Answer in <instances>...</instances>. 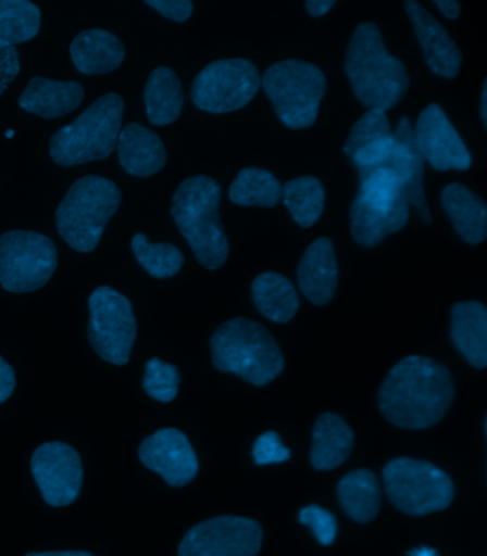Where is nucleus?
Instances as JSON below:
<instances>
[{
  "instance_id": "f257e3e1",
  "label": "nucleus",
  "mask_w": 487,
  "mask_h": 556,
  "mask_svg": "<svg viewBox=\"0 0 487 556\" xmlns=\"http://www.w3.org/2000/svg\"><path fill=\"white\" fill-rule=\"evenodd\" d=\"M452 374L435 359L403 358L391 368L379 391L382 414L396 427L423 430L438 424L453 403Z\"/></svg>"
},
{
  "instance_id": "f03ea898",
  "label": "nucleus",
  "mask_w": 487,
  "mask_h": 556,
  "mask_svg": "<svg viewBox=\"0 0 487 556\" xmlns=\"http://www.w3.org/2000/svg\"><path fill=\"white\" fill-rule=\"evenodd\" d=\"M345 67L359 102L369 109L389 111L408 92V72L388 52L375 24H362L354 30Z\"/></svg>"
},
{
  "instance_id": "7ed1b4c3",
  "label": "nucleus",
  "mask_w": 487,
  "mask_h": 556,
  "mask_svg": "<svg viewBox=\"0 0 487 556\" xmlns=\"http://www.w3.org/2000/svg\"><path fill=\"white\" fill-rule=\"evenodd\" d=\"M222 189L216 180L193 176L182 181L172 199V216L196 258L209 270L226 263L229 243L220 217Z\"/></svg>"
},
{
  "instance_id": "20e7f679",
  "label": "nucleus",
  "mask_w": 487,
  "mask_h": 556,
  "mask_svg": "<svg viewBox=\"0 0 487 556\" xmlns=\"http://www.w3.org/2000/svg\"><path fill=\"white\" fill-rule=\"evenodd\" d=\"M211 349L216 370L235 374L257 387L269 384L284 371V355L271 332L248 318H234L217 327Z\"/></svg>"
},
{
  "instance_id": "39448f33",
  "label": "nucleus",
  "mask_w": 487,
  "mask_h": 556,
  "mask_svg": "<svg viewBox=\"0 0 487 556\" xmlns=\"http://www.w3.org/2000/svg\"><path fill=\"white\" fill-rule=\"evenodd\" d=\"M123 109L125 103L120 94L99 98L74 123L52 136V161L62 167H74L111 156L120 139Z\"/></svg>"
},
{
  "instance_id": "423d86ee",
  "label": "nucleus",
  "mask_w": 487,
  "mask_h": 556,
  "mask_svg": "<svg viewBox=\"0 0 487 556\" xmlns=\"http://www.w3.org/2000/svg\"><path fill=\"white\" fill-rule=\"evenodd\" d=\"M121 202L120 187L113 181L100 176L82 177L57 210L59 235L76 252H93Z\"/></svg>"
},
{
  "instance_id": "0eeeda50",
  "label": "nucleus",
  "mask_w": 487,
  "mask_h": 556,
  "mask_svg": "<svg viewBox=\"0 0 487 556\" xmlns=\"http://www.w3.org/2000/svg\"><path fill=\"white\" fill-rule=\"evenodd\" d=\"M409 203L402 184L388 167L361 176L350 208V230L358 244L375 248L409 222Z\"/></svg>"
},
{
  "instance_id": "6e6552de",
  "label": "nucleus",
  "mask_w": 487,
  "mask_h": 556,
  "mask_svg": "<svg viewBox=\"0 0 487 556\" xmlns=\"http://www.w3.org/2000/svg\"><path fill=\"white\" fill-rule=\"evenodd\" d=\"M277 117L290 129L316 122L326 92V77L317 66L302 61L277 62L261 77Z\"/></svg>"
},
{
  "instance_id": "1a4fd4ad",
  "label": "nucleus",
  "mask_w": 487,
  "mask_h": 556,
  "mask_svg": "<svg viewBox=\"0 0 487 556\" xmlns=\"http://www.w3.org/2000/svg\"><path fill=\"white\" fill-rule=\"evenodd\" d=\"M386 494L409 515H427L452 504L454 485L436 465L412 458L391 459L384 469Z\"/></svg>"
},
{
  "instance_id": "9d476101",
  "label": "nucleus",
  "mask_w": 487,
  "mask_h": 556,
  "mask_svg": "<svg viewBox=\"0 0 487 556\" xmlns=\"http://www.w3.org/2000/svg\"><path fill=\"white\" fill-rule=\"evenodd\" d=\"M57 266V248L49 237L22 230L0 236V285L9 293L42 289Z\"/></svg>"
},
{
  "instance_id": "9b49d317",
  "label": "nucleus",
  "mask_w": 487,
  "mask_h": 556,
  "mask_svg": "<svg viewBox=\"0 0 487 556\" xmlns=\"http://www.w3.org/2000/svg\"><path fill=\"white\" fill-rule=\"evenodd\" d=\"M89 343L104 362L125 366L136 339L134 308L125 295L99 287L89 299Z\"/></svg>"
},
{
  "instance_id": "f8f14e48",
  "label": "nucleus",
  "mask_w": 487,
  "mask_h": 556,
  "mask_svg": "<svg viewBox=\"0 0 487 556\" xmlns=\"http://www.w3.org/2000/svg\"><path fill=\"white\" fill-rule=\"evenodd\" d=\"M261 86L258 67L246 59H225L204 67L192 86L196 108L209 113H230L248 106Z\"/></svg>"
},
{
  "instance_id": "ddd939ff",
  "label": "nucleus",
  "mask_w": 487,
  "mask_h": 556,
  "mask_svg": "<svg viewBox=\"0 0 487 556\" xmlns=\"http://www.w3.org/2000/svg\"><path fill=\"white\" fill-rule=\"evenodd\" d=\"M262 540V527L253 519L216 517L186 533L179 556H257Z\"/></svg>"
},
{
  "instance_id": "4468645a",
  "label": "nucleus",
  "mask_w": 487,
  "mask_h": 556,
  "mask_svg": "<svg viewBox=\"0 0 487 556\" xmlns=\"http://www.w3.org/2000/svg\"><path fill=\"white\" fill-rule=\"evenodd\" d=\"M32 473L45 503L50 507H67L79 496L84 468L79 454L65 442H48L32 455Z\"/></svg>"
},
{
  "instance_id": "2eb2a0df",
  "label": "nucleus",
  "mask_w": 487,
  "mask_h": 556,
  "mask_svg": "<svg viewBox=\"0 0 487 556\" xmlns=\"http://www.w3.org/2000/svg\"><path fill=\"white\" fill-rule=\"evenodd\" d=\"M413 134L419 152L436 170L464 172L472 166L471 153L439 104H429L419 115Z\"/></svg>"
},
{
  "instance_id": "dca6fc26",
  "label": "nucleus",
  "mask_w": 487,
  "mask_h": 556,
  "mask_svg": "<svg viewBox=\"0 0 487 556\" xmlns=\"http://www.w3.org/2000/svg\"><path fill=\"white\" fill-rule=\"evenodd\" d=\"M139 458L171 486L188 485L199 469L188 437L176 428H163L145 439L139 446Z\"/></svg>"
},
{
  "instance_id": "f3484780",
  "label": "nucleus",
  "mask_w": 487,
  "mask_h": 556,
  "mask_svg": "<svg viewBox=\"0 0 487 556\" xmlns=\"http://www.w3.org/2000/svg\"><path fill=\"white\" fill-rule=\"evenodd\" d=\"M394 149L385 167L390 168L403 186L409 206L417 210L422 220L430 225L432 216L425 199V159L414 141L413 127L408 116L399 121L394 131Z\"/></svg>"
},
{
  "instance_id": "a211bd4d",
  "label": "nucleus",
  "mask_w": 487,
  "mask_h": 556,
  "mask_svg": "<svg viewBox=\"0 0 487 556\" xmlns=\"http://www.w3.org/2000/svg\"><path fill=\"white\" fill-rule=\"evenodd\" d=\"M394 141L386 113L371 109L354 123L344 150L362 176L386 166Z\"/></svg>"
},
{
  "instance_id": "6ab92c4d",
  "label": "nucleus",
  "mask_w": 487,
  "mask_h": 556,
  "mask_svg": "<svg viewBox=\"0 0 487 556\" xmlns=\"http://www.w3.org/2000/svg\"><path fill=\"white\" fill-rule=\"evenodd\" d=\"M404 8L411 17L414 34L422 45L427 66L438 76L454 79L462 65V53L457 43L421 3L408 0Z\"/></svg>"
},
{
  "instance_id": "aec40b11",
  "label": "nucleus",
  "mask_w": 487,
  "mask_h": 556,
  "mask_svg": "<svg viewBox=\"0 0 487 556\" xmlns=\"http://www.w3.org/2000/svg\"><path fill=\"white\" fill-rule=\"evenodd\" d=\"M298 280L309 302L325 305L334 299L338 287V263L330 239L321 237L309 245L300 260Z\"/></svg>"
},
{
  "instance_id": "412c9836",
  "label": "nucleus",
  "mask_w": 487,
  "mask_h": 556,
  "mask_svg": "<svg viewBox=\"0 0 487 556\" xmlns=\"http://www.w3.org/2000/svg\"><path fill=\"white\" fill-rule=\"evenodd\" d=\"M116 146L121 166L130 176L150 177L165 167V146L158 135L139 123L123 127Z\"/></svg>"
},
{
  "instance_id": "4be33fe9",
  "label": "nucleus",
  "mask_w": 487,
  "mask_h": 556,
  "mask_svg": "<svg viewBox=\"0 0 487 556\" xmlns=\"http://www.w3.org/2000/svg\"><path fill=\"white\" fill-rule=\"evenodd\" d=\"M84 86L77 81L50 80L32 77L20 98L25 112L42 118H58L74 112L84 100Z\"/></svg>"
},
{
  "instance_id": "5701e85b",
  "label": "nucleus",
  "mask_w": 487,
  "mask_h": 556,
  "mask_svg": "<svg viewBox=\"0 0 487 556\" xmlns=\"http://www.w3.org/2000/svg\"><path fill=\"white\" fill-rule=\"evenodd\" d=\"M72 62L84 75L116 71L125 59V47L117 36L103 29L84 30L71 45Z\"/></svg>"
},
{
  "instance_id": "b1692460",
  "label": "nucleus",
  "mask_w": 487,
  "mask_h": 556,
  "mask_svg": "<svg viewBox=\"0 0 487 556\" xmlns=\"http://www.w3.org/2000/svg\"><path fill=\"white\" fill-rule=\"evenodd\" d=\"M452 340L473 367L487 366V309L484 304L463 302L453 305Z\"/></svg>"
},
{
  "instance_id": "393cba45",
  "label": "nucleus",
  "mask_w": 487,
  "mask_h": 556,
  "mask_svg": "<svg viewBox=\"0 0 487 556\" xmlns=\"http://www.w3.org/2000/svg\"><path fill=\"white\" fill-rule=\"evenodd\" d=\"M441 204L454 229L466 243H484L487 237V207L484 199L466 186L453 184L445 187Z\"/></svg>"
},
{
  "instance_id": "a878e982",
  "label": "nucleus",
  "mask_w": 487,
  "mask_h": 556,
  "mask_svg": "<svg viewBox=\"0 0 487 556\" xmlns=\"http://www.w3.org/2000/svg\"><path fill=\"white\" fill-rule=\"evenodd\" d=\"M354 435L345 419L336 414H323L313 430L312 465L319 471H330L348 459L353 448Z\"/></svg>"
},
{
  "instance_id": "bb28decb",
  "label": "nucleus",
  "mask_w": 487,
  "mask_h": 556,
  "mask_svg": "<svg viewBox=\"0 0 487 556\" xmlns=\"http://www.w3.org/2000/svg\"><path fill=\"white\" fill-rule=\"evenodd\" d=\"M145 106L149 122L166 126L179 118L184 109V93L179 77L171 67L161 66L150 73L145 86Z\"/></svg>"
},
{
  "instance_id": "cd10ccee",
  "label": "nucleus",
  "mask_w": 487,
  "mask_h": 556,
  "mask_svg": "<svg viewBox=\"0 0 487 556\" xmlns=\"http://www.w3.org/2000/svg\"><path fill=\"white\" fill-rule=\"evenodd\" d=\"M252 298L259 312L279 325L292 320L299 309V295L292 281L277 273H263L254 278Z\"/></svg>"
},
{
  "instance_id": "c85d7f7f",
  "label": "nucleus",
  "mask_w": 487,
  "mask_h": 556,
  "mask_svg": "<svg viewBox=\"0 0 487 556\" xmlns=\"http://www.w3.org/2000/svg\"><path fill=\"white\" fill-rule=\"evenodd\" d=\"M338 495L345 513L357 522H371L379 513L380 486L369 469L346 473L339 482Z\"/></svg>"
},
{
  "instance_id": "c756f323",
  "label": "nucleus",
  "mask_w": 487,
  "mask_h": 556,
  "mask_svg": "<svg viewBox=\"0 0 487 556\" xmlns=\"http://www.w3.org/2000/svg\"><path fill=\"white\" fill-rule=\"evenodd\" d=\"M284 195L280 181L265 168L245 167L230 186L229 198L238 206L275 207Z\"/></svg>"
},
{
  "instance_id": "7c9ffc66",
  "label": "nucleus",
  "mask_w": 487,
  "mask_h": 556,
  "mask_svg": "<svg viewBox=\"0 0 487 556\" xmlns=\"http://www.w3.org/2000/svg\"><path fill=\"white\" fill-rule=\"evenodd\" d=\"M40 11L29 0H0V45L13 47L38 36Z\"/></svg>"
},
{
  "instance_id": "2f4dec72",
  "label": "nucleus",
  "mask_w": 487,
  "mask_h": 556,
  "mask_svg": "<svg viewBox=\"0 0 487 556\" xmlns=\"http://www.w3.org/2000/svg\"><path fill=\"white\" fill-rule=\"evenodd\" d=\"M285 206L300 227H312L321 218L325 204V189L313 176L298 177L284 186Z\"/></svg>"
},
{
  "instance_id": "473e14b6",
  "label": "nucleus",
  "mask_w": 487,
  "mask_h": 556,
  "mask_svg": "<svg viewBox=\"0 0 487 556\" xmlns=\"http://www.w3.org/2000/svg\"><path fill=\"white\" fill-rule=\"evenodd\" d=\"M132 252L140 266L154 278L176 276L184 266L185 258L176 245L170 243H150L148 237L138 232L132 239Z\"/></svg>"
},
{
  "instance_id": "72a5a7b5",
  "label": "nucleus",
  "mask_w": 487,
  "mask_h": 556,
  "mask_svg": "<svg viewBox=\"0 0 487 556\" xmlns=\"http://www.w3.org/2000/svg\"><path fill=\"white\" fill-rule=\"evenodd\" d=\"M179 382V371L175 366L159 358L149 359L143 377V390L150 399L159 403H171L176 399Z\"/></svg>"
},
{
  "instance_id": "f704fd0d",
  "label": "nucleus",
  "mask_w": 487,
  "mask_h": 556,
  "mask_svg": "<svg viewBox=\"0 0 487 556\" xmlns=\"http://www.w3.org/2000/svg\"><path fill=\"white\" fill-rule=\"evenodd\" d=\"M299 521L311 528L322 545L329 546L334 544L336 535H338V521L329 510L317 507V505H309V507L300 510Z\"/></svg>"
},
{
  "instance_id": "c9c22d12",
  "label": "nucleus",
  "mask_w": 487,
  "mask_h": 556,
  "mask_svg": "<svg viewBox=\"0 0 487 556\" xmlns=\"http://www.w3.org/2000/svg\"><path fill=\"white\" fill-rule=\"evenodd\" d=\"M253 459L257 465L280 464L289 462L290 451L282 444L275 431H267L259 437L253 445Z\"/></svg>"
},
{
  "instance_id": "e433bc0d",
  "label": "nucleus",
  "mask_w": 487,
  "mask_h": 556,
  "mask_svg": "<svg viewBox=\"0 0 487 556\" xmlns=\"http://www.w3.org/2000/svg\"><path fill=\"white\" fill-rule=\"evenodd\" d=\"M21 72L20 52L13 47L0 45V94L7 92L9 85Z\"/></svg>"
},
{
  "instance_id": "4c0bfd02",
  "label": "nucleus",
  "mask_w": 487,
  "mask_h": 556,
  "mask_svg": "<svg viewBox=\"0 0 487 556\" xmlns=\"http://www.w3.org/2000/svg\"><path fill=\"white\" fill-rule=\"evenodd\" d=\"M147 4L166 20L175 22L188 21L193 12V3L189 0H148Z\"/></svg>"
},
{
  "instance_id": "58836bf2",
  "label": "nucleus",
  "mask_w": 487,
  "mask_h": 556,
  "mask_svg": "<svg viewBox=\"0 0 487 556\" xmlns=\"http://www.w3.org/2000/svg\"><path fill=\"white\" fill-rule=\"evenodd\" d=\"M16 387V377L13 368L0 357V404L13 394Z\"/></svg>"
},
{
  "instance_id": "ea45409f",
  "label": "nucleus",
  "mask_w": 487,
  "mask_h": 556,
  "mask_svg": "<svg viewBox=\"0 0 487 556\" xmlns=\"http://www.w3.org/2000/svg\"><path fill=\"white\" fill-rule=\"evenodd\" d=\"M334 0H308L307 11L309 15L321 17L334 8Z\"/></svg>"
},
{
  "instance_id": "a19ab883",
  "label": "nucleus",
  "mask_w": 487,
  "mask_h": 556,
  "mask_svg": "<svg viewBox=\"0 0 487 556\" xmlns=\"http://www.w3.org/2000/svg\"><path fill=\"white\" fill-rule=\"evenodd\" d=\"M435 3L448 20H458L461 15V4L457 0H436Z\"/></svg>"
},
{
  "instance_id": "79ce46f5",
  "label": "nucleus",
  "mask_w": 487,
  "mask_h": 556,
  "mask_svg": "<svg viewBox=\"0 0 487 556\" xmlns=\"http://www.w3.org/2000/svg\"><path fill=\"white\" fill-rule=\"evenodd\" d=\"M26 556H93L89 553H84V551H59V553H38V554H29Z\"/></svg>"
},
{
  "instance_id": "37998d69",
  "label": "nucleus",
  "mask_w": 487,
  "mask_h": 556,
  "mask_svg": "<svg viewBox=\"0 0 487 556\" xmlns=\"http://www.w3.org/2000/svg\"><path fill=\"white\" fill-rule=\"evenodd\" d=\"M487 81L485 80L484 92H482L480 99V115L484 118L485 126H487Z\"/></svg>"
},
{
  "instance_id": "c03bdc74",
  "label": "nucleus",
  "mask_w": 487,
  "mask_h": 556,
  "mask_svg": "<svg viewBox=\"0 0 487 556\" xmlns=\"http://www.w3.org/2000/svg\"><path fill=\"white\" fill-rule=\"evenodd\" d=\"M409 556H438V554H436L435 549L426 548V546H423V548L411 551Z\"/></svg>"
},
{
  "instance_id": "a18cd8bd",
  "label": "nucleus",
  "mask_w": 487,
  "mask_h": 556,
  "mask_svg": "<svg viewBox=\"0 0 487 556\" xmlns=\"http://www.w3.org/2000/svg\"><path fill=\"white\" fill-rule=\"evenodd\" d=\"M13 136H15V131H13V130L7 131V138L11 139V138H13Z\"/></svg>"
}]
</instances>
